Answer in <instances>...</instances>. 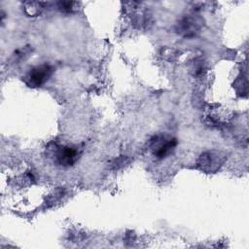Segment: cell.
<instances>
[{
  "instance_id": "6da1fadb",
  "label": "cell",
  "mask_w": 249,
  "mask_h": 249,
  "mask_svg": "<svg viewBox=\"0 0 249 249\" xmlns=\"http://www.w3.org/2000/svg\"><path fill=\"white\" fill-rule=\"evenodd\" d=\"M53 69L49 64H42L32 68L24 78V82L31 88H37L44 85L52 76Z\"/></svg>"
},
{
  "instance_id": "7a4b0ae2",
  "label": "cell",
  "mask_w": 249,
  "mask_h": 249,
  "mask_svg": "<svg viewBox=\"0 0 249 249\" xmlns=\"http://www.w3.org/2000/svg\"><path fill=\"white\" fill-rule=\"evenodd\" d=\"M224 155L217 151H209L200 155L197 160V167L205 172H214L223 164Z\"/></svg>"
},
{
  "instance_id": "3957f363",
  "label": "cell",
  "mask_w": 249,
  "mask_h": 249,
  "mask_svg": "<svg viewBox=\"0 0 249 249\" xmlns=\"http://www.w3.org/2000/svg\"><path fill=\"white\" fill-rule=\"evenodd\" d=\"M176 138H166L165 136H156L151 143L154 155L159 159H163L176 147Z\"/></svg>"
},
{
  "instance_id": "277c9868",
  "label": "cell",
  "mask_w": 249,
  "mask_h": 249,
  "mask_svg": "<svg viewBox=\"0 0 249 249\" xmlns=\"http://www.w3.org/2000/svg\"><path fill=\"white\" fill-rule=\"evenodd\" d=\"M55 161L62 166H70L76 162L79 158V152L75 147L62 146L58 147L54 153Z\"/></svg>"
},
{
  "instance_id": "5b68a950",
  "label": "cell",
  "mask_w": 249,
  "mask_h": 249,
  "mask_svg": "<svg viewBox=\"0 0 249 249\" xmlns=\"http://www.w3.org/2000/svg\"><path fill=\"white\" fill-rule=\"evenodd\" d=\"M202 25V21L199 18L194 16L185 17L179 23H178V32L183 34L184 36L191 37L194 36Z\"/></svg>"
},
{
  "instance_id": "8992f818",
  "label": "cell",
  "mask_w": 249,
  "mask_h": 249,
  "mask_svg": "<svg viewBox=\"0 0 249 249\" xmlns=\"http://www.w3.org/2000/svg\"><path fill=\"white\" fill-rule=\"evenodd\" d=\"M57 8L63 12H73L78 8V3L73 1H61L57 2Z\"/></svg>"
},
{
  "instance_id": "52a82bcc",
  "label": "cell",
  "mask_w": 249,
  "mask_h": 249,
  "mask_svg": "<svg viewBox=\"0 0 249 249\" xmlns=\"http://www.w3.org/2000/svg\"><path fill=\"white\" fill-rule=\"evenodd\" d=\"M26 11L28 12V10H30V12L28 13L29 15L31 16H34L36 14L39 13L40 11V8H41V4L40 3H37V2H28L26 4Z\"/></svg>"
}]
</instances>
